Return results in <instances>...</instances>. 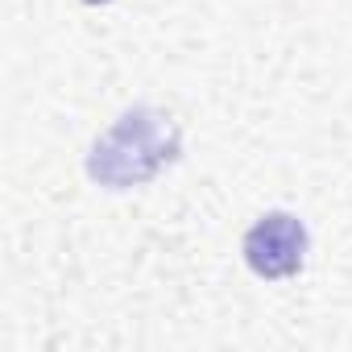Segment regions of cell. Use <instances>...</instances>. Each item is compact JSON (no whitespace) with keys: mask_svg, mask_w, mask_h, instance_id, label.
Wrapping results in <instances>:
<instances>
[{"mask_svg":"<svg viewBox=\"0 0 352 352\" xmlns=\"http://www.w3.org/2000/svg\"><path fill=\"white\" fill-rule=\"evenodd\" d=\"M174 157H179V129H174V120L153 108H133L96 141L87 157V174L112 191H124V187L149 183Z\"/></svg>","mask_w":352,"mask_h":352,"instance_id":"cell-1","label":"cell"},{"mask_svg":"<svg viewBox=\"0 0 352 352\" xmlns=\"http://www.w3.org/2000/svg\"><path fill=\"white\" fill-rule=\"evenodd\" d=\"M83 5H108V0H83Z\"/></svg>","mask_w":352,"mask_h":352,"instance_id":"cell-3","label":"cell"},{"mask_svg":"<svg viewBox=\"0 0 352 352\" xmlns=\"http://www.w3.org/2000/svg\"><path fill=\"white\" fill-rule=\"evenodd\" d=\"M307 257V228L290 212L261 216L245 236V261L257 278H290L302 270Z\"/></svg>","mask_w":352,"mask_h":352,"instance_id":"cell-2","label":"cell"}]
</instances>
